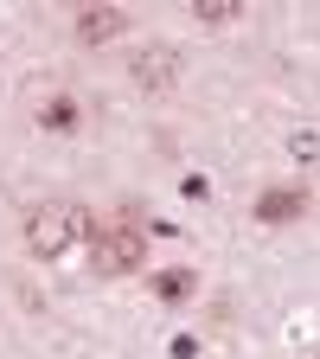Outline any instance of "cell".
I'll list each match as a JSON object with an SVG mask.
<instances>
[{
	"instance_id": "obj_1",
	"label": "cell",
	"mask_w": 320,
	"mask_h": 359,
	"mask_svg": "<svg viewBox=\"0 0 320 359\" xmlns=\"http://www.w3.org/2000/svg\"><path fill=\"white\" fill-rule=\"evenodd\" d=\"M77 231H83V218H77V205H64V199H39V205L26 212V250H32L39 263L64 257Z\"/></svg>"
},
{
	"instance_id": "obj_8",
	"label": "cell",
	"mask_w": 320,
	"mask_h": 359,
	"mask_svg": "<svg viewBox=\"0 0 320 359\" xmlns=\"http://www.w3.org/2000/svg\"><path fill=\"white\" fill-rule=\"evenodd\" d=\"M244 0H193V20L199 26H224V20H237Z\"/></svg>"
},
{
	"instance_id": "obj_9",
	"label": "cell",
	"mask_w": 320,
	"mask_h": 359,
	"mask_svg": "<svg viewBox=\"0 0 320 359\" xmlns=\"http://www.w3.org/2000/svg\"><path fill=\"white\" fill-rule=\"evenodd\" d=\"M314 148H320V142H314V128H295V142H288V154H295V161H314Z\"/></svg>"
},
{
	"instance_id": "obj_2",
	"label": "cell",
	"mask_w": 320,
	"mask_h": 359,
	"mask_svg": "<svg viewBox=\"0 0 320 359\" xmlns=\"http://www.w3.org/2000/svg\"><path fill=\"white\" fill-rule=\"evenodd\" d=\"M90 263L103 276H128V269L148 263V238L134 224H90Z\"/></svg>"
},
{
	"instance_id": "obj_4",
	"label": "cell",
	"mask_w": 320,
	"mask_h": 359,
	"mask_svg": "<svg viewBox=\"0 0 320 359\" xmlns=\"http://www.w3.org/2000/svg\"><path fill=\"white\" fill-rule=\"evenodd\" d=\"M307 187H276V193H263L256 199V218L263 224H288V218H307Z\"/></svg>"
},
{
	"instance_id": "obj_7",
	"label": "cell",
	"mask_w": 320,
	"mask_h": 359,
	"mask_svg": "<svg viewBox=\"0 0 320 359\" xmlns=\"http://www.w3.org/2000/svg\"><path fill=\"white\" fill-rule=\"evenodd\" d=\"M39 122H45V128H77L83 116H77L71 97H45V103H39Z\"/></svg>"
},
{
	"instance_id": "obj_3",
	"label": "cell",
	"mask_w": 320,
	"mask_h": 359,
	"mask_svg": "<svg viewBox=\"0 0 320 359\" xmlns=\"http://www.w3.org/2000/svg\"><path fill=\"white\" fill-rule=\"evenodd\" d=\"M128 77H134V90H173V77H179V52L173 45H148V52H134V65H128Z\"/></svg>"
},
{
	"instance_id": "obj_6",
	"label": "cell",
	"mask_w": 320,
	"mask_h": 359,
	"mask_svg": "<svg viewBox=\"0 0 320 359\" xmlns=\"http://www.w3.org/2000/svg\"><path fill=\"white\" fill-rule=\"evenodd\" d=\"M154 289H160V302H186V295L199 289V276H193V269H160Z\"/></svg>"
},
{
	"instance_id": "obj_5",
	"label": "cell",
	"mask_w": 320,
	"mask_h": 359,
	"mask_svg": "<svg viewBox=\"0 0 320 359\" xmlns=\"http://www.w3.org/2000/svg\"><path fill=\"white\" fill-rule=\"evenodd\" d=\"M116 32H128V13L122 7H77V39L83 45H103Z\"/></svg>"
}]
</instances>
